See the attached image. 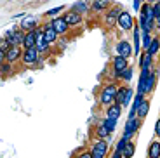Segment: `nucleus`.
Masks as SVG:
<instances>
[{
	"label": "nucleus",
	"mask_w": 160,
	"mask_h": 158,
	"mask_svg": "<svg viewBox=\"0 0 160 158\" xmlns=\"http://www.w3.org/2000/svg\"><path fill=\"white\" fill-rule=\"evenodd\" d=\"M42 30H44V37H45V40H47L49 44H56L58 40H59V35H58V32L52 28V24H51V21H49L45 26H42Z\"/></svg>",
	"instance_id": "nucleus-15"
},
{
	"label": "nucleus",
	"mask_w": 160,
	"mask_h": 158,
	"mask_svg": "<svg viewBox=\"0 0 160 158\" xmlns=\"http://www.w3.org/2000/svg\"><path fill=\"white\" fill-rule=\"evenodd\" d=\"M155 2H160V0H148V4H155Z\"/></svg>",
	"instance_id": "nucleus-42"
},
{
	"label": "nucleus",
	"mask_w": 160,
	"mask_h": 158,
	"mask_svg": "<svg viewBox=\"0 0 160 158\" xmlns=\"http://www.w3.org/2000/svg\"><path fill=\"white\" fill-rule=\"evenodd\" d=\"M12 70V64L7 63V61H4V63H0V71H2V77H7L9 73H11Z\"/></svg>",
	"instance_id": "nucleus-35"
},
{
	"label": "nucleus",
	"mask_w": 160,
	"mask_h": 158,
	"mask_svg": "<svg viewBox=\"0 0 160 158\" xmlns=\"http://www.w3.org/2000/svg\"><path fill=\"white\" fill-rule=\"evenodd\" d=\"M108 142L104 141V139H96V141L92 142L91 146V153H92V158H106L108 155Z\"/></svg>",
	"instance_id": "nucleus-6"
},
{
	"label": "nucleus",
	"mask_w": 160,
	"mask_h": 158,
	"mask_svg": "<svg viewBox=\"0 0 160 158\" xmlns=\"http://www.w3.org/2000/svg\"><path fill=\"white\" fill-rule=\"evenodd\" d=\"M152 7H153L155 16H158V14H160V2H155V4H152Z\"/></svg>",
	"instance_id": "nucleus-37"
},
{
	"label": "nucleus",
	"mask_w": 160,
	"mask_h": 158,
	"mask_svg": "<svg viewBox=\"0 0 160 158\" xmlns=\"http://www.w3.org/2000/svg\"><path fill=\"white\" fill-rule=\"evenodd\" d=\"M75 158H92V153H91V150H84V151H80Z\"/></svg>",
	"instance_id": "nucleus-36"
},
{
	"label": "nucleus",
	"mask_w": 160,
	"mask_h": 158,
	"mask_svg": "<svg viewBox=\"0 0 160 158\" xmlns=\"http://www.w3.org/2000/svg\"><path fill=\"white\" fill-rule=\"evenodd\" d=\"M157 75H158V71L152 70V73H150L148 80H146V87H144V96L150 94V92H153V89H155V83H157Z\"/></svg>",
	"instance_id": "nucleus-22"
},
{
	"label": "nucleus",
	"mask_w": 160,
	"mask_h": 158,
	"mask_svg": "<svg viewBox=\"0 0 160 158\" xmlns=\"http://www.w3.org/2000/svg\"><path fill=\"white\" fill-rule=\"evenodd\" d=\"M118 83H117V80L115 82H110V83H106L103 89H101V92H99V104H103V106H112L113 103H115V97H117V92H118Z\"/></svg>",
	"instance_id": "nucleus-2"
},
{
	"label": "nucleus",
	"mask_w": 160,
	"mask_h": 158,
	"mask_svg": "<svg viewBox=\"0 0 160 158\" xmlns=\"http://www.w3.org/2000/svg\"><path fill=\"white\" fill-rule=\"evenodd\" d=\"M19 28L23 30L24 33H28V32H35V30H38L40 26L37 24V19H35V17H32V16H26L23 21H21Z\"/></svg>",
	"instance_id": "nucleus-18"
},
{
	"label": "nucleus",
	"mask_w": 160,
	"mask_h": 158,
	"mask_svg": "<svg viewBox=\"0 0 160 158\" xmlns=\"http://www.w3.org/2000/svg\"><path fill=\"white\" fill-rule=\"evenodd\" d=\"M139 68L141 70H153V56L148 52H143L139 56Z\"/></svg>",
	"instance_id": "nucleus-20"
},
{
	"label": "nucleus",
	"mask_w": 160,
	"mask_h": 158,
	"mask_svg": "<svg viewBox=\"0 0 160 158\" xmlns=\"http://www.w3.org/2000/svg\"><path fill=\"white\" fill-rule=\"evenodd\" d=\"M127 91H129L127 85H120V87H118V92H117V97H115V103H117V104H122V103H124ZM122 108H124V106H122Z\"/></svg>",
	"instance_id": "nucleus-28"
},
{
	"label": "nucleus",
	"mask_w": 160,
	"mask_h": 158,
	"mask_svg": "<svg viewBox=\"0 0 160 158\" xmlns=\"http://www.w3.org/2000/svg\"><path fill=\"white\" fill-rule=\"evenodd\" d=\"M141 123H143V120L141 118H127V122H125V129H124V137H127L129 141H131L134 136H136V132L139 131Z\"/></svg>",
	"instance_id": "nucleus-9"
},
{
	"label": "nucleus",
	"mask_w": 160,
	"mask_h": 158,
	"mask_svg": "<svg viewBox=\"0 0 160 158\" xmlns=\"http://www.w3.org/2000/svg\"><path fill=\"white\" fill-rule=\"evenodd\" d=\"M136 26V23H134V17H132V14L129 11H122L118 16V21H117V28H118L120 32H131L132 28Z\"/></svg>",
	"instance_id": "nucleus-4"
},
{
	"label": "nucleus",
	"mask_w": 160,
	"mask_h": 158,
	"mask_svg": "<svg viewBox=\"0 0 160 158\" xmlns=\"http://www.w3.org/2000/svg\"><path fill=\"white\" fill-rule=\"evenodd\" d=\"M112 158H124V155L120 153V151H115V153L112 155Z\"/></svg>",
	"instance_id": "nucleus-40"
},
{
	"label": "nucleus",
	"mask_w": 160,
	"mask_h": 158,
	"mask_svg": "<svg viewBox=\"0 0 160 158\" xmlns=\"http://www.w3.org/2000/svg\"><path fill=\"white\" fill-rule=\"evenodd\" d=\"M141 35H143L141 37V38H143L141 40V45H143V51L146 52L150 49V45H152V42H153V35L152 33H141Z\"/></svg>",
	"instance_id": "nucleus-29"
},
{
	"label": "nucleus",
	"mask_w": 160,
	"mask_h": 158,
	"mask_svg": "<svg viewBox=\"0 0 160 158\" xmlns=\"http://www.w3.org/2000/svg\"><path fill=\"white\" fill-rule=\"evenodd\" d=\"M132 47H134V56H141V28L139 24L132 28Z\"/></svg>",
	"instance_id": "nucleus-14"
},
{
	"label": "nucleus",
	"mask_w": 160,
	"mask_h": 158,
	"mask_svg": "<svg viewBox=\"0 0 160 158\" xmlns=\"http://www.w3.org/2000/svg\"><path fill=\"white\" fill-rule=\"evenodd\" d=\"M155 23H157V26L160 28V14H158V16H157V21H155Z\"/></svg>",
	"instance_id": "nucleus-41"
},
{
	"label": "nucleus",
	"mask_w": 160,
	"mask_h": 158,
	"mask_svg": "<svg viewBox=\"0 0 160 158\" xmlns=\"http://www.w3.org/2000/svg\"><path fill=\"white\" fill-rule=\"evenodd\" d=\"M61 11H64V5H59V7H54V9H51V11H45V16L47 17H58V16H61Z\"/></svg>",
	"instance_id": "nucleus-31"
},
{
	"label": "nucleus",
	"mask_w": 160,
	"mask_h": 158,
	"mask_svg": "<svg viewBox=\"0 0 160 158\" xmlns=\"http://www.w3.org/2000/svg\"><path fill=\"white\" fill-rule=\"evenodd\" d=\"M127 142H129V139L122 136V139H118V142H117V146H115V151H120V153H124L125 146H127Z\"/></svg>",
	"instance_id": "nucleus-34"
},
{
	"label": "nucleus",
	"mask_w": 160,
	"mask_h": 158,
	"mask_svg": "<svg viewBox=\"0 0 160 158\" xmlns=\"http://www.w3.org/2000/svg\"><path fill=\"white\" fill-rule=\"evenodd\" d=\"M134 101V92H132V89L129 87V91H127V94H125V99H124V103H122V106L124 108H129V104Z\"/></svg>",
	"instance_id": "nucleus-33"
},
{
	"label": "nucleus",
	"mask_w": 160,
	"mask_h": 158,
	"mask_svg": "<svg viewBox=\"0 0 160 158\" xmlns=\"http://www.w3.org/2000/svg\"><path fill=\"white\" fill-rule=\"evenodd\" d=\"M141 2H148V0H141Z\"/></svg>",
	"instance_id": "nucleus-43"
},
{
	"label": "nucleus",
	"mask_w": 160,
	"mask_h": 158,
	"mask_svg": "<svg viewBox=\"0 0 160 158\" xmlns=\"http://www.w3.org/2000/svg\"><path fill=\"white\" fill-rule=\"evenodd\" d=\"M40 56H42V54L38 52V49H37V47H33V49H24L23 57H21V63H23L26 68L37 66V64L40 63Z\"/></svg>",
	"instance_id": "nucleus-3"
},
{
	"label": "nucleus",
	"mask_w": 160,
	"mask_h": 158,
	"mask_svg": "<svg viewBox=\"0 0 160 158\" xmlns=\"http://www.w3.org/2000/svg\"><path fill=\"white\" fill-rule=\"evenodd\" d=\"M158 51H160V37L157 35V37H153V42H152V45H150V49L146 52H148L150 56H153V57H155V56L158 54Z\"/></svg>",
	"instance_id": "nucleus-27"
},
{
	"label": "nucleus",
	"mask_w": 160,
	"mask_h": 158,
	"mask_svg": "<svg viewBox=\"0 0 160 158\" xmlns=\"http://www.w3.org/2000/svg\"><path fill=\"white\" fill-rule=\"evenodd\" d=\"M37 49H38L40 54H45V52H49V47H51V44H49L47 40H45L44 37V30H42V26L37 30Z\"/></svg>",
	"instance_id": "nucleus-13"
},
{
	"label": "nucleus",
	"mask_w": 160,
	"mask_h": 158,
	"mask_svg": "<svg viewBox=\"0 0 160 158\" xmlns=\"http://www.w3.org/2000/svg\"><path fill=\"white\" fill-rule=\"evenodd\" d=\"M148 158H160V141H152L148 146Z\"/></svg>",
	"instance_id": "nucleus-23"
},
{
	"label": "nucleus",
	"mask_w": 160,
	"mask_h": 158,
	"mask_svg": "<svg viewBox=\"0 0 160 158\" xmlns=\"http://www.w3.org/2000/svg\"><path fill=\"white\" fill-rule=\"evenodd\" d=\"M134 151H136V144L132 141H129L127 142V146H125V150H124V158H132V155H134Z\"/></svg>",
	"instance_id": "nucleus-30"
},
{
	"label": "nucleus",
	"mask_w": 160,
	"mask_h": 158,
	"mask_svg": "<svg viewBox=\"0 0 160 158\" xmlns=\"http://www.w3.org/2000/svg\"><path fill=\"white\" fill-rule=\"evenodd\" d=\"M23 52H24L23 47H19V45H12V47L7 51V54H5V61L11 63V64L18 63V61H21V57H23Z\"/></svg>",
	"instance_id": "nucleus-12"
},
{
	"label": "nucleus",
	"mask_w": 160,
	"mask_h": 158,
	"mask_svg": "<svg viewBox=\"0 0 160 158\" xmlns=\"http://www.w3.org/2000/svg\"><path fill=\"white\" fill-rule=\"evenodd\" d=\"M103 123L106 125V129L110 131V134H112V132H115V129H117V120H113V118H104Z\"/></svg>",
	"instance_id": "nucleus-32"
},
{
	"label": "nucleus",
	"mask_w": 160,
	"mask_h": 158,
	"mask_svg": "<svg viewBox=\"0 0 160 158\" xmlns=\"http://www.w3.org/2000/svg\"><path fill=\"white\" fill-rule=\"evenodd\" d=\"M113 2L112 0H92V4H91V11L92 12H106L110 7H113Z\"/></svg>",
	"instance_id": "nucleus-16"
},
{
	"label": "nucleus",
	"mask_w": 160,
	"mask_h": 158,
	"mask_svg": "<svg viewBox=\"0 0 160 158\" xmlns=\"http://www.w3.org/2000/svg\"><path fill=\"white\" fill-rule=\"evenodd\" d=\"M115 56H122V57H132L134 56V47H132V44L129 42V40H118L115 45Z\"/></svg>",
	"instance_id": "nucleus-7"
},
{
	"label": "nucleus",
	"mask_w": 160,
	"mask_h": 158,
	"mask_svg": "<svg viewBox=\"0 0 160 158\" xmlns=\"http://www.w3.org/2000/svg\"><path fill=\"white\" fill-rule=\"evenodd\" d=\"M132 75H134V66H129L127 70H124L118 75V80H122L124 83H129L132 80Z\"/></svg>",
	"instance_id": "nucleus-26"
},
{
	"label": "nucleus",
	"mask_w": 160,
	"mask_h": 158,
	"mask_svg": "<svg viewBox=\"0 0 160 158\" xmlns=\"http://www.w3.org/2000/svg\"><path fill=\"white\" fill-rule=\"evenodd\" d=\"M122 104H117L113 103L112 106L106 108V118H113V120H118L120 118V115H122Z\"/></svg>",
	"instance_id": "nucleus-19"
},
{
	"label": "nucleus",
	"mask_w": 160,
	"mask_h": 158,
	"mask_svg": "<svg viewBox=\"0 0 160 158\" xmlns=\"http://www.w3.org/2000/svg\"><path fill=\"white\" fill-rule=\"evenodd\" d=\"M35 45H37V30H35V32H28V33H24L23 49H33Z\"/></svg>",
	"instance_id": "nucleus-21"
},
{
	"label": "nucleus",
	"mask_w": 160,
	"mask_h": 158,
	"mask_svg": "<svg viewBox=\"0 0 160 158\" xmlns=\"http://www.w3.org/2000/svg\"><path fill=\"white\" fill-rule=\"evenodd\" d=\"M131 66L129 64V59L127 57H122V56H113L112 63H110V68H112V73H113V78H118V75L122 73L124 70Z\"/></svg>",
	"instance_id": "nucleus-5"
},
{
	"label": "nucleus",
	"mask_w": 160,
	"mask_h": 158,
	"mask_svg": "<svg viewBox=\"0 0 160 158\" xmlns=\"http://www.w3.org/2000/svg\"><path fill=\"white\" fill-rule=\"evenodd\" d=\"M155 136H157V137H160V118L157 120V123H155Z\"/></svg>",
	"instance_id": "nucleus-39"
},
{
	"label": "nucleus",
	"mask_w": 160,
	"mask_h": 158,
	"mask_svg": "<svg viewBox=\"0 0 160 158\" xmlns=\"http://www.w3.org/2000/svg\"><path fill=\"white\" fill-rule=\"evenodd\" d=\"M51 24H52V28L58 32V35H59V37H64L66 33L70 32V26H68V23L64 21L63 14L58 16V17H54V19H51Z\"/></svg>",
	"instance_id": "nucleus-11"
},
{
	"label": "nucleus",
	"mask_w": 160,
	"mask_h": 158,
	"mask_svg": "<svg viewBox=\"0 0 160 158\" xmlns=\"http://www.w3.org/2000/svg\"><path fill=\"white\" fill-rule=\"evenodd\" d=\"M63 17H64V21L68 23V26L70 28H77V26H80L82 24V21H84V16L82 14H78V12H75V11H66V12H63Z\"/></svg>",
	"instance_id": "nucleus-10"
},
{
	"label": "nucleus",
	"mask_w": 160,
	"mask_h": 158,
	"mask_svg": "<svg viewBox=\"0 0 160 158\" xmlns=\"http://www.w3.org/2000/svg\"><path fill=\"white\" fill-rule=\"evenodd\" d=\"M96 137H98V139H106V137H110V131L106 129V125L103 123V120H101V122L98 123V127H96Z\"/></svg>",
	"instance_id": "nucleus-24"
},
{
	"label": "nucleus",
	"mask_w": 160,
	"mask_h": 158,
	"mask_svg": "<svg viewBox=\"0 0 160 158\" xmlns=\"http://www.w3.org/2000/svg\"><path fill=\"white\" fill-rule=\"evenodd\" d=\"M157 21V16L155 12H153V7L152 4H143V7H141L139 11V28H141V33H152L153 28L157 26L155 24Z\"/></svg>",
	"instance_id": "nucleus-1"
},
{
	"label": "nucleus",
	"mask_w": 160,
	"mask_h": 158,
	"mask_svg": "<svg viewBox=\"0 0 160 158\" xmlns=\"http://www.w3.org/2000/svg\"><path fill=\"white\" fill-rule=\"evenodd\" d=\"M132 7H134V11L139 12L141 11V0H134V2H132Z\"/></svg>",
	"instance_id": "nucleus-38"
},
{
	"label": "nucleus",
	"mask_w": 160,
	"mask_h": 158,
	"mask_svg": "<svg viewBox=\"0 0 160 158\" xmlns=\"http://www.w3.org/2000/svg\"><path fill=\"white\" fill-rule=\"evenodd\" d=\"M91 4H92L91 0H77V2H73V4H72V7H70V9L84 16V14H87V12L91 11Z\"/></svg>",
	"instance_id": "nucleus-17"
},
{
	"label": "nucleus",
	"mask_w": 160,
	"mask_h": 158,
	"mask_svg": "<svg viewBox=\"0 0 160 158\" xmlns=\"http://www.w3.org/2000/svg\"><path fill=\"white\" fill-rule=\"evenodd\" d=\"M122 11H124V9L118 7V5L110 7L108 11H106V14H104V26L106 28H115L117 21H118V16H120V12Z\"/></svg>",
	"instance_id": "nucleus-8"
},
{
	"label": "nucleus",
	"mask_w": 160,
	"mask_h": 158,
	"mask_svg": "<svg viewBox=\"0 0 160 158\" xmlns=\"http://www.w3.org/2000/svg\"><path fill=\"white\" fill-rule=\"evenodd\" d=\"M148 110H150V101L148 99H144L143 103H141V106L138 108V118H141V120H144L146 118V115H148Z\"/></svg>",
	"instance_id": "nucleus-25"
}]
</instances>
